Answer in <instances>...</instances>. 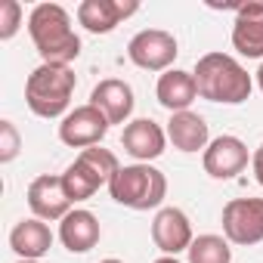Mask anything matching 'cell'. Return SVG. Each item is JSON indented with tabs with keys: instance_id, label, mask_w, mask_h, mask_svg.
Wrapping results in <instances>:
<instances>
[{
	"instance_id": "7",
	"label": "cell",
	"mask_w": 263,
	"mask_h": 263,
	"mask_svg": "<svg viewBox=\"0 0 263 263\" xmlns=\"http://www.w3.org/2000/svg\"><path fill=\"white\" fill-rule=\"evenodd\" d=\"M223 235L229 245L263 241V198H232L223 208Z\"/></svg>"
},
{
	"instance_id": "15",
	"label": "cell",
	"mask_w": 263,
	"mask_h": 263,
	"mask_svg": "<svg viewBox=\"0 0 263 263\" xmlns=\"http://www.w3.org/2000/svg\"><path fill=\"white\" fill-rule=\"evenodd\" d=\"M90 105H96V108L108 118V124H124L130 115H134L137 99H134L130 84H124V81H118V78H105V81H99V84L93 87Z\"/></svg>"
},
{
	"instance_id": "12",
	"label": "cell",
	"mask_w": 263,
	"mask_h": 263,
	"mask_svg": "<svg viewBox=\"0 0 263 263\" xmlns=\"http://www.w3.org/2000/svg\"><path fill=\"white\" fill-rule=\"evenodd\" d=\"M137 10H140L137 0H84L78 7V22L90 34H108Z\"/></svg>"
},
{
	"instance_id": "3",
	"label": "cell",
	"mask_w": 263,
	"mask_h": 263,
	"mask_svg": "<svg viewBox=\"0 0 263 263\" xmlns=\"http://www.w3.org/2000/svg\"><path fill=\"white\" fill-rule=\"evenodd\" d=\"M78 87V78L68 65H47L41 62L25 84V102L37 118H62L71 105V93Z\"/></svg>"
},
{
	"instance_id": "8",
	"label": "cell",
	"mask_w": 263,
	"mask_h": 263,
	"mask_svg": "<svg viewBox=\"0 0 263 263\" xmlns=\"http://www.w3.org/2000/svg\"><path fill=\"white\" fill-rule=\"evenodd\" d=\"M108 118L96 108V105H78L74 111H68L59 124V140L71 149H93L102 143V137L108 134Z\"/></svg>"
},
{
	"instance_id": "21",
	"label": "cell",
	"mask_w": 263,
	"mask_h": 263,
	"mask_svg": "<svg viewBox=\"0 0 263 263\" xmlns=\"http://www.w3.org/2000/svg\"><path fill=\"white\" fill-rule=\"evenodd\" d=\"M22 28V4L19 0H4L0 4V41H13Z\"/></svg>"
},
{
	"instance_id": "13",
	"label": "cell",
	"mask_w": 263,
	"mask_h": 263,
	"mask_svg": "<svg viewBox=\"0 0 263 263\" xmlns=\"http://www.w3.org/2000/svg\"><path fill=\"white\" fill-rule=\"evenodd\" d=\"M28 208L37 220H62L71 211V198L65 195L62 186V174H44L37 180H31L28 186Z\"/></svg>"
},
{
	"instance_id": "4",
	"label": "cell",
	"mask_w": 263,
	"mask_h": 263,
	"mask_svg": "<svg viewBox=\"0 0 263 263\" xmlns=\"http://www.w3.org/2000/svg\"><path fill=\"white\" fill-rule=\"evenodd\" d=\"M108 192L118 204L130 211H152L167 195V180L152 164H127L108 183Z\"/></svg>"
},
{
	"instance_id": "22",
	"label": "cell",
	"mask_w": 263,
	"mask_h": 263,
	"mask_svg": "<svg viewBox=\"0 0 263 263\" xmlns=\"http://www.w3.org/2000/svg\"><path fill=\"white\" fill-rule=\"evenodd\" d=\"M22 149V140H19V130L13 121H0V161L10 164Z\"/></svg>"
},
{
	"instance_id": "14",
	"label": "cell",
	"mask_w": 263,
	"mask_h": 263,
	"mask_svg": "<svg viewBox=\"0 0 263 263\" xmlns=\"http://www.w3.org/2000/svg\"><path fill=\"white\" fill-rule=\"evenodd\" d=\"M232 47L248 59H263V4H238L235 7Z\"/></svg>"
},
{
	"instance_id": "9",
	"label": "cell",
	"mask_w": 263,
	"mask_h": 263,
	"mask_svg": "<svg viewBox=\"0 0 263 263\" xmlns=\"http://www.w3.org/2000/svg\"><path fill=\"white\" fill-rule=\"evenodd\" d=\"M121 146L130 158H137V164H149L155 158L164 155L167 146V130H161L152 118H137L127 121L124 134H121Z\"/></svg>"
},
{
	"instance_id": "2",
	"label": "cell",
	"mask_w": 263,
	"mask_h": 263,
	"mask_svg": "<svg viewBox=\"0 0 263 263\" xmlns=\"http://www.w3.org/2000/svg\"><path fill=\"white\" fill-rule=\"evenodd\" d=\"M192 74L201 99L223 102V105H241L245 99H251V90H254L251 74L226 53H204L195 62Z\"/></svg>"
},
{
	"instance_id": "26",
	"label": "cell",
	"mask_w": 263,
	"mask_h": 263,
	"mask_svg": "<svg viewBox=\"0 0 263 263\" xmlns=\"http://www.w3.org/2000/svg\"><path fill=\"white\" fill-rule=\"evenodd\" d=\"M102 263H121V260H115V257H108V260H102Z\"/></svg>"
},
{
	"instance_id": "16",
	"label": "cell",
	"mask_w": 263,
	"mask_h": 263,
	"mask_svg": "<svg viewBox=\"0 0 263 263\" xmlns=\"http://www.w3.org/2000/svg\"><path fill=\"white\" fill-rule=\"evenodd\" d=\"M99 235H102L99 220L84 208H74L59 220V238L71 254H87L90 248H96Z\"/></svg>"
},
{
	"instance_id": "1",
	"label": "cell",
	"mask_w": 263,
	"mask_h": 263,
	"mask_svg": "<svg viewBox=\"0 0 263 263\" xmlns=\"http://www.w3.org/2000/svg\"><path fill=\"white\" fill-rule=\"evenodd\" d=\"M28 34L47 65H71L81 56V37L59 4H37L28 16Z\"/></svg>"
},
{
	"instance_id": "10",
	"label": "cell",
	"mask_w": 263,
	"mask_h": 263,
	"mask_svg": "<svg viewBox=\"0 0 263 263\" xmlns=\"http://www.w3.org/2000/svg\"><path fill=\"white\" fill-rule=\"evenodd\" d=\"M204 174L214 180H232L248 167V146L238 137H217L208 143L204 155H201Z\"/></svg>"
},
{
	"instance_id": "23",
	"label": "cell",
	"mask_w": 263,
	"mask_h": 263,
	"mask_svg": "<svg viewBox=\"0 0 263 263\" xmlns=\"http://www.w3.org/2000/svg\"><path fill=\"white\" fill-rule=\"evenodd\" d=\"M251 167H254V180L263 186V143L257 146V152L251 155Z\"/></svg>"
},
{
	"instance_id": "18",
	"label": "cell",
	"mask_w": 263,
	"mask_h": 263,
	"mask_svg": "<svg viewBox=\"0 0 263 263\" xmlns=\"http://www.w3.org/2000/svg\"><path fill=\"white\" fill-rule=\"evenodd\" d=\"M10 248L19 254V260H41L53 248V232L37 217L19 220L13 226V232H10Z\"/></svg>"
},
{
	"instance_id": "27",
	"label": "cell",
	"mask_w": 263,
	"mask_h": 263,
	"mask_svg": "<svg viewBox=\"0 0 263 263\" xmlns=\"http://www.w3.org/2000/svg\"><path fill=\"white\" fill-rule=\"evenodd\" d=\"M16 263H37V260H16Z\"/></svg>"
},
{
	"instance_id": "25",
	"label": "cell",
	"mask_w": 263,
	"mask_h": 263,
	"mask_svg": "<svg viewBox=\"0 0 263 263\" xmlns=\"http://www.w3.org/2000/svg\"><path fill=\"white\" fill-rule=\"evenodd\" d=\"M155 263H180V260H177V257H158Z\"/></svg>"
},
{
	"instance_id": "11",
	"label": "cell",
	"mask_w": 263,
	"mask_h": 263,
	"mask_svg": "<svg viewBox=\"0 0 263 263\" xmlns=\"http://www.w3.org/2000/svg\"><path fill=\"white\" fill-rule=\"evenodd\" d=\"M152 241L158 245V251H164V257H177L180 251H189V245L195 241L189 217L180 208H161L152 220Z\"/></svg>"
},
{
	"instance_id": "17",
	"label": "cell",
	"mask_w": 263,
	"mask_h": 263,
	"mask_svg": "<svg viewBox=\"0 0 263 263\" xmlns=\"http://www.w3.org/2000/svg\"><path fill=\"white\" fill-rule=\"evenodd\" d=\"M155 96L158 102L177 115V111H189V105L198 99V84H195V74L192 71H180V68H171L158 78V87H155Z\"/></svg>"
},
{
	"instance_id": "19",
	"label": "cell",
	"mask_w": 263,
	"mask_h": 263,
	"mask_svg": "<svg viewBox=\"0 0 263 263\" xmlns=\"http://www.w3.org/2000/svg\"><path fill=\"white\" fill-rule=\"evenodd\" d=\"M208 137H211L208 124L195 111H177L167 121V140L174 143V149H180L186 155H192L198 149H208Z\"/></svg>"
},
{
	"instance_id": "6",
	"label": "cell",
	"mask_w": 263,
	"mask_h": 263,
	"mask_svg": "<svg viewBox=\"0 0 263 263\" xmlns=\"http://www.w3.org/2000/svg\"><path fill=\"white\" fill-rule=\"evenodd\" d=\"M177 53H180L177 37L171 31H161V28H146V31L134 34L127 44L130 62L143 71H171Z\"/></svg>"
},
{
	"instance_id": "24",
	"label": "cell",
	"mask_w": 263,
	"mask_h": 263,
	"mask_svg": "<svg viewBox=\"0 0 263 263\" xmlns=\"http://www.w3.org/2000/svg\"><path fill=\"white\" fill-rule=\"evenodd\" d=\"M257 87L263 90V62H260V68H257Z\"/></svg>"
},
{
	"instance_id": "5",
	"label": "cell",
	"mask_w": 263,
	"mask_h": 263,
	"mask_svg": "<svg viewBox=\"0 0 263 263\" xmlns=\"http://www.w3.org/2000/svg\"><path fill=\"white\" fill-rule=\"evenodd\" d=\"M121 171L118 158L108 152V149H84L62 174V186H65V195L71 198V204L78 201H87L93 198L102 186H108L115 180V174Z\"/></svg>"
},
{
	"instance_id": "20",
	"label": "cell",
	"mask_w": 263,
	"mask_h": 263,
	"mask_svg": "<svg viewBox=\"0 0 263 263\" xmlns=\"http://www.w3.org/2000/svg\"><path fill=\"white\" fill-rule=\"evenodd\" d=\"M189 263H232V248L223 235H198L189 245Z\"/></svg>"
}]
</instances>
